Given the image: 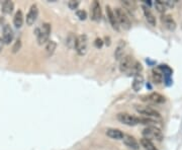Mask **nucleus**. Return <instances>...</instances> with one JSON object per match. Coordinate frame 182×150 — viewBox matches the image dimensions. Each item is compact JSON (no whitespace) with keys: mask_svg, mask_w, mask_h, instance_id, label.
Here are the masks:
<instances>
[{"mask_svg":"<svg viewBox=\"0 0 182 150\" xmlns=\"http://www.w3.org/2000/svg\"><path fill=\"white\" fill-rule=\"evenodd\" d=\"M135 63L134 57L131 55H125L121 59L120 62V70L122 73H128L131 71V67Z\"/></svg>","mask_w":182,"mask_h":150,"instance_id":"423d86ee","label":"nucleus"},{"mask_svg":"<svg viewBox=\"0 0 182 150\" xmlns=\"http://www.w3.org/2000/svg\"><path fill=\"white\" fill-rule=\"evenodd\" d=\"M117 119L120 121L121 123L124 124L127 126H136L139 124V118L131 116L130 114L127 113H120L117 116Z\"/></svg>","mask_w":182,"mask_h":150,"instance_id":"39448f33","label":"nucleus"},{"mask_svg":"<svg viewBox=\"0 0 182 150\" xmlns=\"http://www.w3.org/2000/svg\"><path fill=\"white\" fill-rule=\"evenodd\" d=\"M21 48V41L20 40H16V42L14 43L13 47H12V52L13 53H16L18 51L20 50Z\"/></svg>","mask_w":182,"mask_h":150,"instance_id":"2f4dec72","label":"nucleus"},{"mask_svg":"<svg viewBox=\"0 0 182 150\" xmlns=\"http://www.w3.org/2000/svg\"><path fill=\"white\" fill-rule=\"evenodd\" d=\"M105 134L109 137V138L114 139V140H121V139H124V134L122 133L121 130L114 129V128H108L106 130Z\"/></svg>","mask_w":182,"mask_h":150,"instance_id":"2eb2a0df","label":"nucleus"},{"mask_svg":"<svg viewBox=\"0 0 182 150\" xmlns=\"http://www.w3.org/2000/svg\"><path fill=\"white\" fill-rule=\"evenodd\" d=\"M144 85V76L142 74H138L134 77L133 80V84H131V87L135 91H140L142 89Z\"/></svg>","mask_w":182,"mask_h":150,"instance_id":"f3484780","label":"nucleus"},{"mask_svg":"<svg viewBox=\"0 0 182 150\" xmlns=\"http://www.w3.org/2000/svg\"><path fill=\"white\" fill-rule=\"evenodd\" d=\"M3 20H3V18L0 17V25H2V24H3Z\"/></svg>","mask_w":182,"mask_h":150,"instance_id":"e433bc0d","label":"nucleus"},{"mask_svg":"<svg viewBox=\"0 0 182 150\" xmlns=\"http://www.w3.org/2000/svg\"><path fill=\"white\" fill-rule=\"evenodd\" d=\"M122 140H124V143L128 146V148H131V149H133V150H139L140 149L139 142H138L133 136H131V135H124V139H122Z\"/></svg>","mask_w":182,"mask_h":150,"instance_id":"ddd939ff","label":"nucleus"},{"mask_svg":"<svg viewBox=\"0 0 182 150\" xmlns=\"http://www.w3.org/2000/svg\"><path fill=\"white\" fill-rule=\"evenodd\" d=\"M152 76H153V80L155 81V83H157V84L162 83L163 79H164V76H163L162 73L159 71H156L155 69L152 71Z\"/></svg>","mask_w":182,"mask_h":150,"instance_id":"393cba45","label":"nucleus"},{"mask_svg":"<svg viewBox=\"0 0 182 150\" xmlns=\"http://www.w3.org/2000/svg\"><path fill=\"white\" fill-rule=\"evenodd\" d=\"M91 18L94 21H99L101 20V6L98 1H94L91 8Z\"/></svg>","mask_w":182,"mask_h":150,"instance_id":"9b49d317","label":"nucleus"},{"mask_svg":"<svg viewBox=\"0 0 182 150\" xmlns=\"http://www.w3.org/2000/svg\"><path fill=\"white\" fill-rule=\"evenodd\" d=\"M136 110L138 113H140L141 115H144V116H146L147 118H157V119L161 118V115H160L158 112L150 107L140 106V107H137Z\"/></svg>","mask_w":182,"mask_h":150,"instance_id":"0eeeda50","label":"nucleus"},{"mask_svg":"<svg viewBox=\"0 0 182 150\" xmlns=\"http://www.w3.org/2000/svg\"><path fill=\"white\" fill-rule=\"evenodd\" d=\"M114 13H115V16H117V20L118 24H120V27H124V30H130L131 27V24L130 17H128V15L127 14V12L122 8L117 7L115 8Z\"/></svg>","mask_w":182,"mask_h":150,"instance_id":"f03ea898","label":"nucleus"},{"mask_svg":"<svg viewBox=\"0 0 182 150\" xmlns=\"http://www.w3.org/2000/svg\"><path fill=\"white\" fill-rule=\"evenodd\" d=\"M105 44L107 45V46H110V39H109V37H105Z\"/></svg>","mask_w":182,"mask_h":150,"instance_id":"c9c22d12","label":"nucleus"},{"mask_svg":"<svg viewBox=\"0 0 182 150\" xmlns=\"http://www.w3.org/2000/svg\"><path fill=\"white\" fill-rule=\"evenodd\" d=\"M141 145L143 146L145 150H158L155 145L153 144V142L151 141L150 139H147V138H142L141 139Z\"/></svg>","mask_w":182,"mask_h":150,"instance_id":"4be33fe9","label":"nucleus"},{"mask_svg":"<svg viewBox=\"0 0 182 150\" xmlns=\"http://www.w3.org/2000/svg\"><path fill=\"white\" fill-rule=\"evenodd\" d=\"M76 15L80 20H85L87 18V12L85 10H77Z\"/></svg>","mask_w":182,"mask_h":150,"instance_id":"7c9ffc66","label":"nucleus"},{"mask_svg":"<svg viewBox=\"0 0 182 150\" xmlns=\"http://www.w3.org/2000/svg\"><path fill=\"white\" fill-rule=\"evenodd\" d=\"M106 14H107V17H108V20L110 22L111 27L115 31H120V24H118L117 20V16H115V13L114 11L112 10L111 7L109 5H106Z\"/></svg>","mask_w":182,"mask_h":150,"instance_id":"9d476101","label":"nucleus"},{"mask_svg":"<svg viewBox=\"0 0 182 150\" xmlns=\"http://www.w3.org/2000/svg\"><path fill=\"white\" fill-rule=\"evenodd\" d=\"M51 31H52V27L49 22H45V24L42 25V27L37 28L36 31L37 33L36 35H37V39L39 45H45L49 42Z\"/></svg>","mask_w":182,"mask_h":150,"instance_id":"f257e3e1","label":"nucleus"},{"mask_svg":"<svg viewBox=\"0 0 182 150\" xmlns=\"http://www.w3.org/2000/svg\"><path fill=\"white\" fill-rule=\"evenodd\" d=\"M143 8V11H144V14H145V17L147 21H148V24H150L152 25V27H155L156 25V17L155 15L153 14V12L150 10V8L148 7L147 5H143L142 6Z\"/></svg>","mask_w":182,"mask_h":150,"instance_id":"dca6fc26","label":"nucleus"},{"mask_svg":"<svg viewBox=\"0 0 182 150\" xmlns=\"http://www.w3.org/2000/svg\"><path fill=\"white\" fill-rule=\"evenodd\" d=\"M3 47H4V42H3L2 38H0V52L3 50Z\"/></svg>","mask_w":182,"mask_h":150,"instance_id":"f704fd0d","label":"nucleus"},{"mask_svg":"<svg viewBox=\"0 0 182 150\" xmlns=\"http://www.w3.org/2000/svg\"><path fill=\"white\" fill-rule=\"evenodd\" d=\"M121 5L124 6V8H127L128 10H134L136 8V2L135 1H131V0H124V1H121Z\"/></svg>","mask_w":182,"mask_h":150,"instance_id":"bb28decb","label":"nucleus"},{"mask_svg":"<svg viewBox=\"0 0 182 150\" xmlns=\"http://www.w3.org/2000/svg\"><path fill=\"white\" fill-rule=\"evenodd\" d=\"M79 4H80V1H78V0H70V1L68 2V7L72 9V10H75V9L78 8Z\"/></svg>","mask_w":182,"mask_h":150,"instance_id":"c756f323","label":"nucleus"},{"mask_svg":"<svg viewBox=\"0 0 182 150\" xmlns=\"http://www.w3.org/2000/svg\"><path fill=\"white\" fill-rule=\"evenodd\" d=\"M37 16H39V7H37V4H33L30 6V10L26 14V24L33 25L34 22H36Z\"/></svg>","mask_w":182,"mask_h":150,"instance_id":"6e6552de","label":"nucleus"},{"mask_svg":"<svg viewBox=\"0 0 182 150\" xmlns=\"http://www.w3.org/2000/svg\"><path fill=\"white\" fill-rule=\"evenodd\" d=\"M23 20H24V18H23V11H21L20 9H18V10L15 12L14 17H13V24H14V27H16V28H20L21 27H23Z\"/></svg>","mask_w":182,"mask_h":150,"instance_id":"6ab92c4d","label":"nucleus"},{"mask_svg":"<svg viewBox=\"0 0 182 150\" xmlns=\"http://www.w3.org/2000/svg\"><path fill=\"white\" fill-rule=\"evenodd\" d=\"M14 38V33L12 27L9 24H5L2 28V40L4 44L9 45L12 41H13Z\"/></svg>","mask_w":182,"mask_h":150,"instance_id":"1a4fd4ad","label":"nucleus"},{"mask_svg":"<svg viewBox=\"0 0 182 150\" xmlns=\"http://www.w3.org/2000/svg\"><path fill=\"white\" fill-rule=\"evenodd\" d=\"M142 70H143V65L141 64L139 61H135L134 65H133V67H131V71L128 72V73H130V74H131V75L136 76L138 74H141Z\"/></svg>","mask_w":182,"mask_h":150,"instance_id":"5701e85b","label":"nucleus"},{"mask_svg":"<svg viewBox=\"0 0 182 150\" xmlns=\"http://www.w3.org/2000/svg\"><path fill=\"white\" fill-rule=\"evenodd\" d=\"M125 41L121 40L120 42L117 43V48L114 50V58L115 60H121L122 57H124V49H125Z\"/></svg>","mask_w":182,"mask_h":150,"instance_id":"4468645a","label":"nucleus"},{"mask_svg":"<svg viewBox=\"0 0 182 150\" xmlns=\"http://www.w3.org/2000/svg\"><path fill=\"white\" fill-rule=\"evenodd\" d=\"M161 21L163 24L165 25L166 28H168L169 31H174L176 28V24H175L174 20L172 18L171 15L169 14H163L161 16Z\"/></svg>","mask_w":182,"mask_h":150,"instance_id":"f8f14e48","label":"nucleus"},{"mask_svg":"<svg viewBox=\"0 0 182 150\" xmlns=\"http://www.w3.org/2000/svg\"><path fill=\"white\" fill-rule=\"evenodd\" d=\"M157 122L152 120L151 118H139V124H143V125H148L149 126H154Z\"/></svg>","mask_w":182,"mask_h":150,"instance_id":"cd10ccee","label":"nucleus"},{"mask_svg":"<svg viewBox=\"0 0 182 150\" xmlns=\"http://www.w3.org/2000/svg\"><path fill=\"white\" fill-rule=\"evenodd\" d=\"M87 49H88V37L85 34L78 36L75 43V50L77 54L79 56H84L87 53Z\"/></svg>","mask_w":182,"mask_h":150,"instance_id":"20e7f679","label":"nucleus"},{"mask_svg":"<svg viewBox=\"0 0 182 150\" xmlns=\"http://www.w3.org/2000/svg\"><path fill=\"white\" fill-rule=\"evenodd\" d=\"M164 3H165L166 7H170V8H172V7H173V6H174V2L170 1V0H167V1H164Z\"/></svg>","mask_w":182,"mask_h":150,"instance_id":"72a5a7b5","label":"nucleus"},{"mask_svg":"<svg viewBox=\"0 0 182 150\" xmlns=\"http://www.w3.org/2000/svg\"><path fill=\"white\" fill-rule=\"evenodd\" d=\"M76 39H77V37L75 36L73 33H70L67 36V38H66V45H67V47L69 49H73V48H75Z\"/></svg>","mask_w":182,"mask_h":150,"instance_id":"b1692460","label":"nucleus"},{"mask_svg":"<svg viewBox=\"0 0 182 150\" xmlns=\"http://www.w3.org/2000/svg\"><path fill=\"white\" fill-rule=\"evenodd\" d=\"M159 69L162 70L163 73H164V76H166V77H170L172 74V70L167 65H160Z\"/></svg>","mask_w":182,"mask_h":150,"instance_id":"c85d7f7f","label":"nucleus"},{"mask_svg":"<svg viewBox=\"0 0 182 150\" xmlns=\"http://www.w3.org/2000/svg\"><path fill=\"white\" fill-rule=\"evenodd\" d=\"M147 98H148V101H152L154 104H164L166 101V97L164 95L160 94L158 92H152L151 94L147 97Z\"/></svg>","mask_w":182,"mask_h":150,"instance_id":"a211bd4d","label":"nucleus"},{"mask_svg":"<svg viewBox=\"0 0 182 150\" xmlns=\"http://www.w3.org/2000/svg\"><path fill=\"white\" fill-rule=\"evenodd\" d=\"M155 8L160 13H165L166 9H167L164 1H162V0H157V1H155Z\"/></svg>","mask_w":182,"mask_h":150,"instance_id":"a878e982","label":"nucleus"},{"mask_svg":"<svg viewBox=\"0 0 182 150\" xmlns=\"http://www.w3.org/2000/svg\"><path fill=\"white\" fill-rule=\"evenodd\" d=\"M103 44H104V42H103L102 39H100V38H97V39L94 41V46H95L97 49H101Z\"/></svg>","mask_w":182,"mask_h":150,"instance_id":"473e14b6","label":"nucleus"},{"mask_svg":"<svg viewBox=\"0 0 182 150\" xmlns=\"http://www.w3.org/2000/svg\"><path fill=\"white\" fill-rule=\"evenodd\" d=\"M143 136L144 138L147 139H155L157 141H162L163 140V133L159 128H157L156 126H149L143 130Z\"/></svg>","mask_w":182,"mask_h":150,"instance_id":"7ed1b4c3","label":"nucleus"},{"mask_svg":"<svg viewBox=\"0 0 182 150\" xmlns=\"http://www.w3.org/2000/svg\"><path fill=\"white\" fill-rule=\"evenodd\" d=\"M13 8H14V3L10 1V0H6V1L2 3L1 11L4 14H10L13 11Z\"/></svg>","mask_w":182,"mask_h":150,"instance_id":"aec40b11","label":"nucleus"},{"mask_svg":"<svg viewBox=\"0 0 182 150\" xmlns=\"http://www.w3.org/2000/svg\"><path fill=\"white\" fill-rule=\"evenodd\" d=\"M56 48H57V43L55 42V41H49L48 43L46 44V53H47V56L50 57L52 56L53 54L55 53V50Z\"/></svg>","mask_w":182,"mask_h":150,"instance_id":"412c9836","label":"nucleus"}]
</instances>
